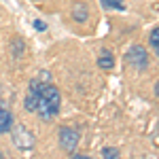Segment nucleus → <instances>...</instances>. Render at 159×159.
I'll use <instances>...</instances> for the list:
<instances>
[{
	"label": "nucleus",
	"mask_w": 159,
	"mask_h": 159,
	"mask_svg": "<svg viewBox=\"0 0 159 159\" xmlns=\"http://www.w3.org/2000/svg\"><path fill=\"white\" fill-rule=\"evenodd\" d=\"M13 127V115L0 104V134H9Z\"/></svg>",
	"instance_id": "obj_6"
},
{
	"label": "nucleus",
	"mask_w": 159,
	"mask_h": 159,
	"mask_svg": "<svg viewBox=\"0 0 159 159\" xmlns=\"http://www.w3.org/2000/svg\"><path fill=\"white\" fill-rule=\"evenodd\" d=\"M148 43H151V47H153V51L157 53V51H159V28H153V30H151V36H148Z\"/></svg>",
	"instance_id": "obj_10"
},
{
	"label": "nucleus",
	"mask_w": 159,
	"mask_h": 159,
	"mask_svg": "<svg viewBox=\"0 0 159 159\" xmlns=\"http://www.w3.org/2000/svg\"><path fill=\"white\" fill-rule=\"evenodd\" d=\"M98 66H100V68H104V70H110V68L115 66V60H112V55H110V53H104V55H100V57H98Z\"/></svg>",
	"instance_id": "obj_9"
},
{
	"label": "nucleus",
	"mask_w": 159,
	"mask_h": 159,
	"mask_svg": "<svg viewBox=\"0 0 159 159\" xmlns=\"http://www.w3.org/2000/svg\"><path fill=\"white\" fill-rule=\"evenodd\" d=\"M34 28H36L38 32H45V30H47V24H45L43 19H36V21H34Z\"/></svg>",
	"instance_id": "obj_13"
},
{
	"label": "nucleus",
	"mask_w": 159,
	"mask_h": 159,
	"mask_svg": "<svg viewBox=\"0 0 159 159\" xmlns=\"http://www.w3.org/2000/svg\"><path fill=\"white\" fill-rule=\"evenodd\" d=\"M102 157L104 159H119V151L112 147H104L102 148Z\"/></svg>",
	"instance_id": "obj_11"
},
{
	"label": "nucleus",
	"mask_w": 159,
	"mask_h": 159,
	"mask_svg": "<svg viewBox=\"0 0 159 159\" xmlns=\"http://www.w3.org/2000/svg\"><path fill=\"white\" fill-rule=\"evenodd\" d=\"M60 147L66 151V153H74L76 147H79V140H81V134L74 129V127H60Z\"/></svg>",
	"instance_id": "obj_3"
},
{
	"label": "nucleus",
	"mask_w": 159,
	"mask_h": 159,
	"mask_svg": "<svg viewBox=\"0 0 159 159\" xmlns=\"http://www.w3.org/2000/svg\"><path fill=\"white\" fill-rule=\"evenodd\" d=\"M102 7L110 11H125V2L123 0H102Z\"/></svg>",
	"instance_id": "obj_8"
},
{
	"label": "nucleus",
	"mask_w": 159,
	"mask_h": 159,
	"mask_svg": "<svg viewBox=\"0 0 159 159\" xmlns=\"http://www.w3.org/2000/svg\"><path fill=\"white\" fill-rule=\"evenodd\" d=\"M21 51H24V43L17 38V40L13 43V53H15V55H21Z\"/></svg>",
	"instance_id": "obj_12"
},
{
	"label": "nucleus",
	"mask_w": 159,
	"mask_h": 159,
	"mask_svg": "<svg viewBox=\"0 0 159 159\" xmlns=\"http://www.w3.org/2000/svg\"><path fill=\"white\" fill-rule=\"evenodd\" d=\"M61 106V93L60 89L51 83H40L38 87V102H36V112L43 121H53L60 115Z\"/></svg>",
	"instance_id": "obj_1"
},
{
	"label": "nucleus",
	"mask_w": 159,
	"mask_h": 159,
	"mask_svg": "<svg viewBox=\"0 0 159 159\" xmlns=\"http://www.w3.org/2000/svg\"><path fill=\"white\" fill-rule=\"evenodd\" d=\"M127 61L134 64V66H138V68H147V66H148V53H147V49H144L142 45H134L132 49L127 51Z\"/></svg>",
	"instance_id": "obj_4"
},
{
	"label": "nucleus",
	"mask_w": 159,
	"mask_h": 159,
	"mask_svg": "<svg viewBox=\"0 0 159 159\" xmlns=\"http://www.w3.org/2000/svg\"><path fill=\"white\" fill-rule=\"evenodd\" d=\"M38 87H40V81L38 79H32L30 81V91L24 100V108L28 112H36V102H38Z\"/></svg>",
	"instance_id": "obj_5"
},
{
	"label": "nucleus",
	"mask_w": 159,
	"mask_h": 159,
	"mask_svg": "<svg viewBox=\"0 0 159 159\" xmlns=\"http://www.w3.org/2000/svg\"><path fill=\"white\" fill-rule=\"evenodd\" d=\"M72 159H93V157H89V155H81V153H74Z\"/></svg>",
	"instance_id": "obj_14"
},
{
	"label": "nucleus",
	"mask_w": 159,
	"mask_h": 159,
	"mask_svg": "<svg viewBox=\"0 0 159 159\" xmlns=\"http://www.w3.org/2000/svg\"><path fill=\"white\" fill-rule=\"evenodd\" d=\"M87 17H89L87 4L85 2H74L72 4V19L76 21V24H83V21H87Z\"/></svg>",
	"instance_id": "obj_7"
},
{
	"label": "nucleus",
	"mask_w": 159,
	"mask_h": 159,
	"mask_svg": "<svg viewBox=\"0 0 159 159\" xmlns=\"http://www.w3.org/2000/svg\"><path fill=\"white\" fill-rule=\"evenodd\" d=\"M11 132H13V142H15L17 148H21V151H32L34 148V136H32V132H28L24 125H13Z\"/></svg>",
	"instance_id": "obj_2"
}]
</instances>
